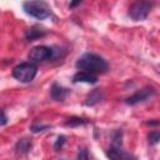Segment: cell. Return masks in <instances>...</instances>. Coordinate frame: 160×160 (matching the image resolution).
Returning <instances> with one entry per match:
<instances>
[{
    "label": "cell",
    "mask_w": 160,
    "mask_h": 160,
    "mask_svg": "<svg viewBox=\"0 0 160 160\" xmlns=\"http://www.w3.org/2000/svg\"><path fill=\"white\" fill-rule=\"evenodd\" d=\"M76 68L80 69L81 71L89 72V74H104L108 71L109 69V64L108 61L94 52H85L84 55H81L78 61H76Z\"/></svg>",
    "instance_id": "1"
},
{
    "label": "cell",
    "mask_w": 160,
    "mask_h": 160,
    "mask_svg": "<svg viewBox=\"0 0 160 160\" xmlns=\"http://www.w3.org/2000/svg\"><path fill=\"white\" fill-rule=\"evenodd\" d=\"M22 9L28 15L38 20H45L51 16V9L45 1H25L22 4Z\"/></svg>",
    "instance_id": "2"
},
{
    "label": "cell",
    "mask_w": 160,
    "mask_h": 160,
    "mask_svg": "<svg viewBox=\"0 0 160 160\" xmlns=\"http://www.w3.org/2000/svg\"><path fill=\"white\" fill-rule=\"evenodd\" d=\"M38 68L32 62H21L12 69V76L20 82H30L35 79Z\"/></svg>",
    "instance_id": "3"
},
{
    "label": "cell",
    "mask_w": 160,
    "mask_h": 160,
    "mask_svg": "<svg viewBox=\"0 0 160 160\" xmlns=\"http://www.w3.org/2000/svg\"><path fill=\"white\" fill-rule=\"evenodd\" d=\"M59 55V52L56 50H54V48L46 46V45H39L35 46L30 50L29 52V59L39 62V61H45V60H51L54 58H56Z\"/></svg>",
    "instance_id": "4"
},
{
    "label": "cell",
    "mask_w": 160,
    "mask_h": 160,
    "mask_svg": "<svg viewBox=\"0 0 160 160\" xmlns=\"http://www.w3.org/2000/svg\"><path fill=\"white\" fill-rule=\"evenodd\" d=\"M154 6L152 2H149V1H139V2H135L130 6L129 9V15L132 20L135 21H141V20H145L149 15V12L151 11V8Z\"/></svg>",
    "instance_id": "5"
},
{
    "label": "cell",
    "mask_w": 160,
    "mask_h": 160,
    "mask_svg": "<svg viewBox=\"0 0 160 160\" xmlns=\"http://www.w3.org/2000/svg\"><path fill=\"white\" fill-rule=\"evenodd\" d=\"M155 95V89L151 88V86H146V88H142L140 90H138L135 94L130 95L125 102L128 105H136L139 102H142V101H146L149 98H152Z\"/></svg>",
    "instance_id": "6"
},
{
    "label": "cell",
    "mask_w": 160,
    "mask_h": 160,
    "mask_svg": "<svg viewBox=\"0 0 160 160\" xmlns=\"http://www.w3.org/2000/svg\"><path fill=\"white\" fill-rule=\"evenodd\" d=\"M106 156L110 160H138L135 155L120 149L119 146H111L106 151Z\"/></svg>",
    "instance_id": "7"
},
{
    "label": "cell",
    "mask_w": 160,
    "mask_h": 160,
    "mask_svg": "<svg viewBox=\"0 0 160 160\" xmlns=\"http://www.w3.org/2000/svg\"><path fill=\"white\" fill-rule=\"evenodd\" d=\"M48 34V30L39 26V25H34L31 26L26 34H25V38L28 41H32V40H36V39H40V38H44L45 35Z\"/></svg>",
    "instance_id": "8"
},
{
    "label": "cell",
    "mask_w": 160,
    "mask_h": 160,
    "mask_svg": "<svg viewBox=\"0 0 160 160\" xmlns=\"http://www.w3.org/2000/svg\"><path fill=\"white\" fill-rule=\"evenodd\" d=\"M72 81H74V82L95 84V82L98 81V78H96V75H92V74H89V72H85V71H78V72L74 75Z\"/></svg>",
    "instance_id": "9"
},
{
    "label": "cell",
    "mask_w": 160,
    "mask_h": 160,
    "mask_svg": "<svg viewBox=\"0 0 160 160\" xmlns=\"http://www.w3.org/2000/svg\"><path fill=\"white\" fill-rule=\"evenodd\" d=\"M68 89L60 86L59 84H52L51 85V89H50V94H51V98L55 100V101H62L66 95H68Z\"/></svg>",
    "instance_id": "10"
},
{
    "label": "cell",
    "mask_w": 160,
    "mask_h": 160,
    "mask_svg": "<svg viewBox=\"0 0 160 160\" xmlns=\"http://www.w3.org/2000/svg\"><path fill=\"white\" fill-rule=\"evenodd\" d=\"M32 146V142H31V139L29 138H22V139H19L16 145H15V150H16V154L19 155H24L26 152L30 151Z\"/></svg>",
    "instance_id": "11"
},
{
    "label": "cell",
    "mask_w": 160,
    "mask_h": 160,
    "mask_svg": "<svg viewBox=\"0 0 160 160\" xmlns=\"http://www.w3.org/2000/svg\"><path fill=\"white\" fill-rule=\"evenodd\" d=\"M104 98V94H102V90L101 89H95L92 90L85 99V105L86 106H94L95 104L100 102L101 99Z\"/></svg>",
    "instance_id": "12"
},
{
    "label": "cell",
    "mask_w": 160,
    "mask_h": 160,
    "mask_svg": "<svg viewBox=\"0 0 160 160\" xmlns=\"http://www.w3.org/2000/svg\"><path fill=\"white\" fill-rule=\"evenodd\" d=\"M86 124V120L85 119H81V118H78V116H72L70 119L66 120L65 125L66 126H70V128H74V126H80V125H84Z\"/></svg>",
    "instance_id": "13"
},
{
    "label": "cell",
    "mask_w": 160,
    "mask_h": 160,
    "mask_svg": "<svg viewBox=\"0 0 160 160\" xmlns=\"http://www.w3.org/2000/svg\"><path fill=\"white\" fill-rule=\"evenodd\" d=\"M49 128H50V125H48V124L34 122V124L31 125V131H32V132H40V131H44V130H46V129H49Z\"/></svg>",
    "instance_id": "14"
},
{
    "label": "cell",
    "mask_w": 160,
    "mask_h": 160,
    "mask_svg": "<svg viewBox=\"0 0 160 160\" xmlns=\"http://www.w3.org/2000/svg\"><path fill=\"white\" fill-rule=\"evenodd\" d=\"M148 139H149V142H150L151 145H155V144H158L159 140H160V134H159L158 131H151V132L148 135Z\"/></svg>",
    "instance_id": "15"
},
{
    "label": "cell",
    "mask_w": 160,
    "mask_h": 160,
    "mask_svg": "<svg viewBox=\"0 0 160 160\" xmlns=\"http://www.w3.org/2000/svg\"><path fill=\"white\" fill-rule=\"evenodd\" d=\"M65 141H66V139H65V136H64V135L58 136V139H56V141H55V144H54V149H55L56 151H58V150H60V149L64 146Z\"/></svg>",
    "instance_id": "16"
},
{
    "label": "cell",
    "mask_w": 160,
    "mask_h": 160,
    "mask_svg": "<svg viewBox=\"0 0 160 160\" xmlns=\"http://www.w3.org/2000/svg\"><path fill=\"white\" fill-rule=\"evenodd\" d=\"M78 160H89V156H88V151H86V149H80V150H79Z\"/></svg>",
    "instance_id": "17"
},
{
    "label": "cell",
    "mask_w": 160,
    "mask_h": 160,
    "mask_svg": "<svg viewBox=\"0 0 160 160\" xmlns=\"http://www.w3.org/2000/svg\"><path fill=\"white\" fill-rule=\"evenodd\" d=\"M6 124H8V116H6L5 111L0 109V126H4Z\"/></svg>",
    "instance_id": "18"
},
{
    "label": "cell",
    "mask_w": 160,
    "mask_h": 160,
    "mask_svg": "<svg viewBox=\"0 0 160 160\" xmlns=\"http://www.w3.org/2000/svg\"><path fill=\"white\" fill-rule=\"evenodd\" d=\"M79 4H81V1H75V2H71V4H70V8H74V6L79 5Z\"/></svg>",
    "instance_id": "19"
},
{
    "label": "cell",
    "mask_w": 160,
    "mask_h": 160,
    "mask_svg": "<svg viewBox=\"0 0 160 160\" xmlns=\"http://www.w3.org/2000/svg\"><path fill=\"white\" fill-rule=\"evenodd\" d=\"M61 160H64V159H61Z\"/></svg>",
    "instance_id": "20"
}]
</instances>
